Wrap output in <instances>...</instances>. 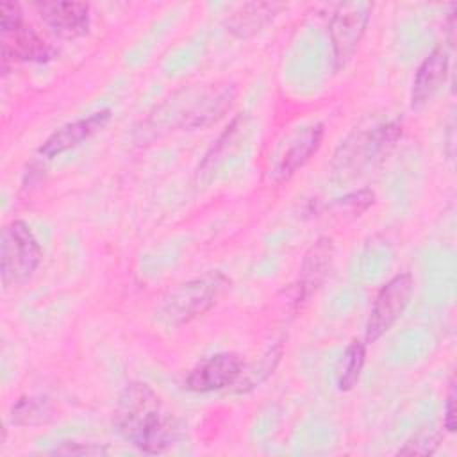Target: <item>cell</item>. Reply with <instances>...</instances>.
Listing matches in <instances>:
<instances>
[{
  "instance_id": "6da1fadb",
  "label": "cell",
  "mask_w": 457,
  "mask_h": 457,
  "mask_svg": "<svg viewBox=\"0 0 457 457\" xmlns=\"http://www.w3.org/2000/svg\"><path fill=\"white\" fill-rule=\"evenodd\" d=\"M112 425L132 446L145 453H162L180 437L177 418L146 382H130L120 393Z\"/></svg>"
},
{
  "instance_id": "7a4b0ae2",
  "label": "cell",
  "mask_w": 457,
  "mask_h": 457,
  "mask_svg": "<svg viewBox=\"0 0 457 457\" xmlns=\"http://www.w3.org/2000/svg\"><path fill=\"white\" fill-rule=\"evenodd\" d=\"M230 280L221 271H209L168 289L155 305V320L162 327H182L209 312L228 289Z\"/></svg>"
},
{
  "instance_id": "3957f363",
  "label": "cell",
  "mask_w": 457,
  "mask_h": 457,
  "mask_svg": "<svg viewBox=\"0 0 457 457\" xmlns=\"http://www.w3.org/2000/svg\"><path fill=\"white\" fill-rule=\"evenodd\" d=\"M43 250L21 220H12L2 228L0 241V275L4 289L25 284L41 264Z\"/></svg>"
},
{
  "instance_id": "277c9868",
  "label": "cell",
  "mask_w": 457,
  "mask_h": 457,
  "mask_svg": "<svg viewBox=\"0 0 457 457\" xmlns=\"http://www.w3.org/2000/svg\"><path fill=\"white\" fill-rule=\"evenodd\" d=\"M0 54L2 64L7 62H46L54 50L50 45L23 21V12L14 2L0 4Z\"/></svg>"
},
{
  "instance_id": "5b68a950",
  "label": "cell",
  "mask_w": 457,
  "mask_h": 457,
  "mask_svg": "<svg viewBox=\"0 0 457 457\" xmlns=\"http://www.w3.org/2000/svg\"><path fill=\"white\" fill-rule=\"evenodd\" d=\"M325 136V127L320 121H312L293 129L275 146L268 159L266 175L273 184L287 182L309 159L320 150Z\"/></svg>"
},
{
  "instance_id": "8992f818",
  "label": "cell",
  "mask_w": 457,
  "mask_h": 457,
  "mask_svg": "<svg viewBox=\"0 0 457 457\" xmlns=\"http://www.w3.org/2000/svg\"><path fill=\"white\" fill-rule=\"evenodd\" d=\"M182 95V98H170L162 107H159L157 112L161 123L171 120V127L179 129L204 127L221 116L232 102V93L227 87L218 91L187 89Z\"/></svg>"
},
{
  "instance_id": "52a82bcc",
  "label": "cell",
  "mask_w": 457,
  "mask_h": 457,
  "mask_svg": "<svg viewBox=\"0 0 457 457\" xmlns=\"http://www.w3.org/2000/svg\"><path fill=\"white\" fill-rule=\"evenodd\" d=\"M371 9L373 5L368 2H345L334 11L328 34L332 43L334 68L337 71L343 70L355 55L370 23Z\"/></svg>"
},
{
  "instance_id": "ba28073f",
  "label": "cell",
  "mask_w": 457,
  "mask_h": 457,
  "mask_svg": "<svg viewBox=\"0 0 457 457\" xmlns=\"http://www.w3.org/2000/svg\"><path fill=\"white\" fill-rule=\"evenodd\" d=\"M412 293L414 278L407 271L395 275L378 289L366 321V343H375L386 332L391 330V327L396 323V320L403 314L405 307L409 305Z\"/></svg>"
},
{
  "instance_id": "9c48e42d",
  "label": "cell",
  "mask_w": 457,
  "mask_h": 457,
  "mask_svg": "<svg viewBox=\"0 0 457 457\" xmlns=\"http://www.w3.org/2000/svg\"><path fill=\"white\" fill-rule=\"evenodd\" d=\"M400 136L402 125L398 121H387L373 127L368 132L355 134L339 146L334 166L341 171L346 168H359L361 164H366L386 152Z\"/></svg>"
},
{
  "instance_id": "30bf717a",
  "label": "cell",
  "mask_w": 457,
  "mask_h": 457,
  "mask_svg": "<svg viewBox=\"0 0 457 457\" xmlns=\"http://www.w3.org/2000/svg\"><path fill=\"white\" fill-rule=\"evenodd\" d=\"M41 21L59 37L75 39L86 36L91 25V11L86 2L43 0L34 4Z\"/></svg>"
},
{
  "instance_id": "8fae6325",
  "label": "cell",
  "mask_w": 457,
  "mask_h": 457,
  "mask_svg": "<svg viewBox=\"0 0 457 457\" xmlns=\"http://www.w3.org/2000/svg\"><path fill=\"white\" fill-rule=\"evenodd\" d=\"M245 361L236 353H216L196 364L186 377V387L195 393H212L236 382Z\"/></svg>"
},
{
  "instance_id": "7c38bea8",
  "label": "cell",
  "mask_w": 457,
  "mask_h": 457,
  "mask_svg": "<svg viewBox=\"0 0 457 457\" xmlns=\"http://www.w3.org/2000/svg\"><path fill=\"white\" fill-rule=\"evenodd\" d=\"M109 120H111V111L104 109L87 118H79L75 121L64 123L43 141L37 152L45 159H55L64 152L82 145L96 132H100L109 123Z\"/></svg>"
},
{
  "instance_id": "4fadbf2b",
  "label": "cell",
  "mask_w": 457,
  "mask_h": 457,
  "mask_svg": "<svg viewBox=\"0 0 457 457\" xmlns=\"http://www.w3.org/2000/svg\"><path fill=\"white\" fill-rule=\"evenodd\" d=\"M450 70V52L441 43L434 46L416 70L411 91V107H423L443 87Z\"/></svg>"
},
{
  "instance_id": "5bb4252c",
  "label": "cell",
  "mask_w": 457,
  "mask_h": 457,
  "mask_svg": "<svg viewBox=\"0 0 457 457\" xmlns=\"http://www.w3.org/2000/svg\"><path fill=\"white\" fill-rule=\"evenodd\" d=\"M334 261V243L330 237H320L316 239L311 248L305 252L302 266H300V277L296 286V302L307 300L316 289L325 282V278L330 273Z\"/></svg>"
},
{
  "instance_id": "9a60e30c",
  "label": "cell",
  "mask_w": 457,
  "mask_h": 457,
  "mask_svg": "<svg viewBox=\"0 0 457 457\" xmlns=\"http://www.w3.org/2000/svg\"><path fill=\"white\" fill-rule=\"evenodd\" d=\"M284 7L286 5L278 2L243 4L227 20V30L236 37H250L261 32L268 23H271Z\"/></svg>"
},
{
  "instance_id": "2e32d148",
  "label": "cell",
  "mask_w": 457,
  "mask_h": 457,
  "mask_svg": "<svg viewBox=\"0 0 457 457\" xmlns=\"http://www.w3.org/2000/svg\"><path fill=\"white\" fill-rule=\"evenodd\" d=\"M282 352H284V343L277 341L259 357V361H255L248 366L245 364L239 377L232 384V391L234 393H248L253 387H257L259 384H262L277 368V364L282 357Z\"/></svg>"
},
{
  "instance_id": "e0dca14e",
  "label": "cell",
  "mask_w": 457,
  "mask_h": 457,
  "mask_svg": "<svg viewBox=\"0 0 457 457\" xmlns=\"http://www.w3.org/2000/svg\"><path fill=\"white\" fill-rule=\"evenodd\" d=\"M55 414V409L48 396L25 395L11 407V423L18 427H36L48 423Z\"/></svg>"
},
{
  "instance_id": "ac0fdd59",
  "label": "cell",
  "mask_w": 457,
  "mask_h": 457,
  "mask_svg": "<svg viewBox=\"0 0 457 457\" xmlns=\"http://www.w3.org/2000/svg\"><path fill=\"white\" fill-rule=\"evenodd\" d=\"M364 361H366V345L359 339H353L346 346L336 370V384L339 391H350L359 382Z\"/></svg>"
},
{
  "instance_id": "d6986e66",
  "label": "cell",
  "mask_w": 457,
  "mask_h": 457,
  "mask_svg": "<svg viewBox=\"0 0 457 457\" xmlns=\"http://www.w3.org/2000/svg\"><path fill=\"white\" fill-rule=\"evenodd\" d=\"M375 204V193L368 187L350 191L339 198H334V202L328 205V209L343 218H357L364 211H368Z\"/></svg>"
},
{
  "instance_id": "ffe728a7",
  "label": "cell",
  "mask_w": 457,
  "mask_h": 457,
  "mask_svg": "<svg viewBox=\"0 0 457 457\" xmlns=\"http://www.w3.org/2000/svg\"><path fill=\"white\" fill-rule=\"evenodd\" d=\"M439 446V436L432 430H420L398 448V455H432Z\"/></svg>"
},
{
  "instance_id": "44dd1931",
  "label": "cell",
  "mask_w": 457,
  "mask_h": 457,
  "mask_svg": "<svg viewBox=\"0 0 457 457\" xmlns=\"http://www.w3.org/2000/svg\"><path fill=\"white\" fill-rule=\"evenodd\" d=\"M50 453L55 455H100L105 453V448L95 443H61V446H55Z\"/></svg>"
},
{
  "instance_id": "7402d4cb",
  "label": "cell",
  "mask_w": 457,
  "mask_h": 457,
  "mask_svg": "<svg viewBox=\"0 0 457 457\" xmlns=\"http://www.w3.org/2000/svg\"><path fill=\"white\" fill-rule=\"evenodd\" d=\"M443 425L446 428V432H455V384L453 380L450 382L448 387V395H446V402H445V418H443Z\"/></svg>"
}]
</instances>
